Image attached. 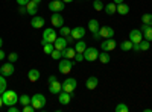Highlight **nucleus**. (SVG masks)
I'll list each match as a JSON object with an SVG mask.
<instances>
[{"label":"nucleus","instance_id":"obj_19","mask_svg":"<svg viewBox=\"0 0 152 112\" xmlns=\"http://www.w3.org/2000/svg\"><path fill=\"white\" fill-rule=\"evenodd\" d=\"M26 11H28V14L29 15H37L38 14V5L34 2V0H31V2H28V5H26Z\"/></svg>","mask_w":152,"mask_h":112},{"label":"nucleus","instance_id":"obj_40","mask_svg":"<svg viewBox=\"0 0 152 112\" xmlns=\"http://www.w3.org/2000/svg\"><path fill=\"white\" fill-rule=\"evenodd\" d=\"M75 61H76V62L85 61V59H84V53H76V55H75Z\"/></svg>","mask_w":152,"mask_h":112},{"label":"nucleus","instance_id":"obj_2","mask_svg":"<svg viewBox=\"0 0 152 112\" xmlns=\"http://www.w3.org/2000/svg\"><path fill=\"white\" fill-rule=\"evenodd\" d=\"M46 103H47V100H46V95H44V94H41V92L34 94V95L31 97V105L35 108V111H38V109H43V108L46 106Z\"/></svg>","mask_w":152,"mask_h":112},{"label":"nucleus","instance_id":"obj_10","mask_svg":"<svg viewBox=\"0 0 152 112\" xmlns=\"http://www.w3.org/2000/svg\"><path fill=\"white\" fill-rule=\"evenodd\" d=\"M129 41H132V44H140L143 41V33L140 29H132L129 32Z\"/></svg>","mask_w":152,"mask_h":112},{"label":"nucleus","instance_id":"obj_27","mask_svg":"<svg viewBox=\"0 0 152 112\" xmlns=\"http://www.w3.org/2000/svg\"><path fill=\"white\" fill-rule=\"evenodd\" d=\"M132 41H122V44H120V48L123 52H129V50H132Z\"/></svg>","mask_w":152,"mask_h":112},{"label":"nucleus","instance_id":"obj_29","mask_svg":"<svg viewBox=\"0 0 152 112\" xmlns=\"http://www.w3.org/2000/svg\"><path fill=\"white\" fill-rule=\"evenodd\" d=\"M6 88H8L6 79H5V76H2V74H0V95H2V94L6 91Z\"/></svg>","mask_w":152,"mask_h":112},{"label":"nucleus","instance_id":"obj_13","mask_svg":"<svg viewBox=\"0 0 152 112\" xmlns=\"http://www.w3.org/2000/svg\"><path fill=\"white\" fill-rule=\"evenodd\" d=\"M99 35H100V38H114V29L111 26H104V27H100L99 29Z\"/></svg>","mask_w":152,"mask_h":112},{"label":"nucleus","instance_id":"obj_52","mask_svg":"<svg viewBox=\"0 0 152 112\" xmlns=\"http://www.w3.org/2000/svg\"><path fill=\"white\" fill-rule=\"evenodd\" d=\"M151 27H152V24H151Z\"/></svg>","mask_w":152,"mask_h":112},{"label":"nucleus","instance_id":"obj_45","mask_svg":"<svg viewBox=\"0 0 152 112\" xmlns=\"http://www.w3.org/2000/svg\"><path fill=\"white\" fill-rule=\"evenodd\" d=\"M5 58H6V53H5V52L2 50V48H0V61H3Z\"/></svg>","mask_w":152,"mask_h":112},{"label":"nucleus","instance_id":"obj_8","mask_svg":"<svg viewBox=\"0 0 152 112\" xmlns=\"http://www.w3.org/2000/svg\"><path fill=\"white\" fill-rule=\"evenodd\" d=\"M116 47H117V43L114 41V38H107L105 41L100 43V48H102L104 52H113Z\"/></svg>","mask_w":152,"mask_h":112},{"label":"nucleus","instance_id":"obj_5","mask_svg":"<svg viewBox=\"0 0 152 112\" xmlns=\"http://www.w3.org/2000/svg\"><path fill=\"white\" fill-rule=\"evenodd\" d=\"M76 88H78V82H76V79H73V77H67L64 80V83H62V91H66V92L73 94L76 91Z\"/></svg>","mask_w":152,"mask_h":112},{"label":"nucleus","instance_id":"obj_42","mask_svg":"<svg viewBox=\"0 0 152 112\" xmlns=\"http://www.w3.org/2000/svg\"><path fill=\"white\" fill-rule=\"evenodd\" d=\"M15 2H17L20 6H26V5H28V2H31V0H15Z\"/></svg>","mask_w":152,"mask_h":112},{"label":"nucleus","instance_id":"obj_15","mask_svg":"<svg viewBox=\"0 0 152 112\" xmlns=\"http://www.w3.org/2000/svg\"><path fill=\"white\" fill-rule=\"evenodd\" d=\"M49 91H50V94H59L61 91H62V83L56 79V80H53L52 83H49Z\"/></svg>","mask_w":152,"mask_h":112},{"label":"nucleus","instance_id":"obj_41","mask_svg":"<svg viewBox=\"0 0 152 112\" xmlns=\"http://www.w3.org/2000/svg\"><path fill=\"white\" fill-rule=\"evenodd\" d=\"M8 112H18V108L15 105H12V106H8Z\"/></svg>","mask_w":152,"mask_h":112},{"label":"nucleus","instance_id":"obj_6","mask_svg":"<svg viewBox=\"0 0 152 112\" xmlns=\"http://www.w3.org/2000/svg\"><path fill=\"white\" fill-rule=\"evenodd\" d=\"M99 58V50L96 47H87L85 52H84V59L88 62H93Z\"/></svg>","mask_w":152,"mask_h":112},{"label":"nucleus","instance_id":"obj_23","mask_svg":"<svg viewBox=\"0 0 152 112\" xmlns=\"http://www.w3.org/2000/svg\"><path fill=\"white\" fill-rule=\"evenodd\" d=\"M75 55H76V50L72 47H66L62 50V58H67V59H75Z\"/></svg>","mask_w":152,"mask_h":112},{"label":"nucleus","instance_id":"obj_37","mask_svg":"<svg viewBox=\"0 0 152 112\" xmlns=\"http://www.w3.org/2000/svg\"><path fill=\"white\" fill-rule=\"evenodd\" d=\"M114 111H116V112H128L129 108L126 106V105H123V103H119L116 108H114Z\"/></svg>","mask_w":152,"mask_h":112},{"label":"nucleus","instance_id":"obj_50","mask_svg":"<svg viewBox=\"0 0 152 112\" xmlns=\"http://www.w3.org/2000/svg\"><path fill=\"white\" fill-rule=\"evenodd\" d=\"M34 2H35L37 5H40V3H41V0H34Z\"/></svg>","mask_w":152,"mask_h":112},{"label":"nucleus","instance_id":"obj_34","mask_svg":"<svg viewBox=\"0 0 152 112\" xmlns=\"http://www.w3.org/2000/svg\"><path fill=\"white\" fill-rule=\"evenodd\" d=\"M104 2H102V0H94V2H93V8H94V11H102L104 9Z\"/></svg>","mask_w":152,"mask_h":112},{"label":"nucleus","instance_id":"obj_4","mask_svg":"<svg viewBox=\"0 0 152 112\" xmlns=\"http://www.w3.org/2000/svg\"><path fill=\"white\" fill-rule=\"evenodd\" d=\"M56 38H58V33H56L55 29H52V27L44 29V32H43V40H41V46L46 44V43H55Z\"/></svg>","mask_w":152,"mask_h":112},{"label":"nucleus","instance_id":"obj_18","mask_svg":"<svg viewBox=\"0 0 152 112\" xmlns=\"http://www.w3.org/2000/svg\"><path fill=\"white\" fill-rule=\"evenodd\" d=\"M97 83H99V79H97L96 76H91V77H88V79H87V82H85V86H87V90L93 91V90H96Z\"/></svg>","mask_w":152,"mask_h":112},{"label":"nucleus","instance_id":"obj_51","mask_svg":"<svg viewBox=\"0 0 152 112\" xmlns=\"http://www.w3.org/2000/svg\"><path fill=\"white\" fill-rule=\"evenodd\" d=\"M2 46H3V40L0 38V48H2Z\"/></svg>","mask_w":152,"mask_h":112},{"label":"nucleus","instance_id":"obj_24","mask_svg":"<svg viewBox=\"0 0 152 112\" xmlns=\"http://www.w3.org/2000/svg\"><path fill=\"white\" fill-rule=\"evenodd\" d=\"M117 14H120V15H128V14H129V5H126L125 2L120 3V5H117Z\"/></svg>","mask_w":152,"mask_h":112},{"label":"nucleus","instance_id":"obj_30","mask_svg":"<svg viewBox=\"0 0 152 112\" xmlns=\"http://www.w3.org/2000/svg\"><path fill=\"white\" fill-rule=\"evenodd\" d=\"M102 64H108V62L111 61V58H110V55H108V52H104V53H99V58H97Z\"/></svg>","mask_w":152,"mask_h":112},{"label":"nucleus","instance_id":"obj_33","mask_svg":"<svg viewBox=\"0 0 152 112\" xmlns=\"http://www.w3.org/2000/svg\"><path fill=\"white\" fill-rule=\"evenodd\" d=\"M70 32H72V29H70V27H67V26L59 27V35H61V36H64V38L70 35Z\"/></svg>","mask_w":152,"mask_h":112},{"label":"nucleus","instance_id":"obj_1","mask_svg":"<svg viewBox=\"0 0 152 112\" xmlns=\"http://www.w3.org/2000/svg\"><path fill=\"white\" fill-rule=\"evenodd\" d=\"M18 98L20 95L12 91V90H6L3 94H2V100H3V105L5 106H12V105H17L18 103Z\"/></svg>","mask_w":152,"mask_h":112},{"label":"nucleus","instance_id":"obj_47","mask_svg":"<svg viewBox=\"0 0 152 112\" xmlns=\"http://www.w3.org/2000/svg\"><path fill=\"white\" fill-rule=\"evenodd\" d=\"M113 2L116 3V5H120V3H123V2H125V0H113Z\"/></svg>","mask_w":152,"mask_h":112},{"label":"nucleus","instance_id":"obj_16","mask_svg":"<svg viewBox=\"0 0 152 112\" xmlns=\"http://www.w3.org/2000/svg\"><path fill=\"white\" fill-rule=\"evenodd\" d=\"M58 102H59L61 105L67 106V105L72 102V94H70V92H66V91H61V92L58 94Z\"/></svg>","mask_w":152,"mask_h":112},{"label":"nucleus","instance_id":"obj_35","mask_svg":"<svg viewBox=\"0 0 152 112\" xmlns=\"http://www.w3.org/2000/svg\"><path fill=\"white\" fill-rule=\"evenodd\" d=\"M50 56H52V59L59 61V59L62 58V52H61V50H58V48H53V52L50 53Z\"/></svg>","mask_w":152,"mask_h":112},{"label":"nucleus","instance_id":"obj_9","mask_svg":"<svg viewBox=\"0 0 152 112\" xmlns=\"http://www.w3.org/2000/svg\"><path fill=\"white\" fill-rule=\"evenodd\" d=\"M50 21H52V26L56 27V29H59V27L64 26V17H62L59 12H53L52 17H50Z\"/></svg>","mask_w":152,"mask_h":112},{"label":"nucleus","instance_id":"obj_44","mask_svg":"<svg viewBox=\"0 0 152 112\" xmlns=\"http://www.w3.org/2000/svg\"><path fill=\"white\" fill-rule=\"evenodd\" d=\"M132 50H134L135 53H137V52H140V46H138V44H134V46H132Z\"/></svg>","mask_w":152,"mask_h":112},{"label":"nucleus","instance_id":"obj_7","mask_svg":"<svg viewBox=\"0 0 152 112\" xmlns=\"http://www.w3.org/2000/svg\"><path fill=\"white\" fill-rule=\"evenodd\" d=\"M14 73H15V65L12 64V62H6V64H3L0 67V74L5 77H11Z\"/></svg>","mask_w":152,"mask_h":112},{"label":"nucleus","instance_id":"obj_28","mask_svg":"<svg viewBox=\"0 0 152 112\" xmlns=\"http://www.w3.org/2000/svg\"><path fill=\"white\" fill-rule=\"evenodd\" d=\"M53 48H55L53 43H46V44H43V52H44L46 55H50V53L53 52Z\"/></svg>","mask_w":152,"mask_h":112},{"label":"nucleus","instance_id":"obj_25","mask_svg":"<svg viewBox=\"0 0 152 112\" xmlns=\"http://www.w3.org/2000/svg\"><path fill=\"white\" fill-rule=\"evenodd\" d=\"M100 29V26H99V21L97 20H90V21H88V30H90L91 33H94V32H97Z\"/></svg>","mask_w":152,"mask_h":112},{"label":"nucleus","instance_id":"obj_49","mask_svg":"<svg viewBox=\"0 0 152 112\" xmlns=\"http://www.w3.org/2000/svg\"><path fill=\"white\" fill-rule=\"evenodd\" d=\"M62 2H64V3H72L73 0H62Z\"/></svg>","mask_w":152,"mask_h":112},{"label":"nucleus","instance_id":"obj_21","mask_svg":"<svg viewBox=\"0 0 152 112\" xmlns=\"http://www.w3.org/2000/svg\"><path fill=\"white\" fill-rule=\"evenodd\" d=\"M104 11L107 12L108 15H114L117 12V5L114 3V2H110V3H107L105 6H104Z\"/></svg>","mask_w":152,"mask_h":112},{"label":"nucleus","instance_id":"obj_53","mask_svg":"<svg viewBox=\"0 0 152 112\" xmlns=\"http://www.w3.org/2000/svg\"><path fill=\"white\" fill-rule=\"evenodd\" d=\"M102 2H104V0H102Z\"/></svg>","mask_w":152,"mask_h":112},{"label":"nucleus","instance_id":"obj_12","mask_svg":"<svg viewBox=\"0 0 152 112\" xmlns=\"http://www.w3.org/2000/svg\"><path fill=\"white\" fill-rule=\"evenodd\" d=\"M85 33H87V30H85V27H82V26L75 27V29H72V32H70V35L73 36V40H75V41L82 40L84 36H85Z\"/></svg>","mask_w":152,"mask_h":112},{"label":"nucleus","instance_id":"obj_22","mask_svg":"<svg viewBox=\"0 0 152 112\" xmlns=\"http://www.w3.org/2000/svg\"><path fill=\"white\" fill-rule=\"evenodd\" d=\"M28 79L31 82H37L38 79H40V70H37V68H31L28 71Z\"/></svg>","mask_w":152,"mask_h":112},{"label":"nucleus","instance_id":"obj_46","mask_svg":"<svg viewBox=\"0 0 152 112\" xmlns=\"http://www.w3.org/2000/svg\"><path fill=\"white\" fill-rule=\"evenodd\" d=\"M53 80H56V76H53V74H52V76H49V79H47V82H49V83H52Z\"/></svg>","mask_w":152,"mask_h":112},{"label":"nucleus","instance_id":"obj_11","mask_svg":"<svg viewBox=\"0 0 152 112\" xmlns=\"http://www.w3.org/2000/svg\"><path fill=\"white\" fill-rule=\"evenodd\" d=\"M64 8H66V3L62 0H52L49 3V11H52V12H61V11H64Z\"/></svg>","mask_w":152,"mask_h":112},{"label":"nucleus","instance_id":"obj_17","mask_svg":"<svg viewBox=\"0 0 152 112\" xmlns=\"http://www.w3.org/2000/svg\"><path fill=\"white\" fill-rule=\"evenodd\" d=\"M142 33H143V40L152 41V27H151V24H143L142 26Z\"/></svg>","mask_w":152,"mask_h":112},{"label":"nucleus","instance_id":"obj_14","mask_svg":"<svg viewBox=\"0 0 152 112\" xmlns=\"http://www.w3.org/2000/svg\"><path fill=\"white\" fill-rule=\"evenodd\" d=\"M44 24H46V20H44L43 17H38V14L34 15L32 20H31V26H32L34 29H43Z\"/></svg>","mask_w":152,"mask_h":112},{"label":"nucleus","instance_id":"obj_38","mask_svg":"<svg viewBox=\"0 0 152 112\" xmlns=\"http://www.w3.org/2000/svg\"><path fill=\"white\" fill-rule=\"evenodd\" d=\"M8 61L12 62V64H14V62H17V61H18V53H15V52L9 53V55H8Z\"/></svg>","mask_w":152,"mask_h":112},{"label":"nucleus","instance_id":"obj_20","mask_svg":"<svg viewBox=\"0 0 152 112\" xmlns=\"http://www.w3.org/2000/svg\"><path fill=\"white\" fill-rule=\"evenodd\" d=\"M67 44H69V43H67V40L64 38V36H59V38H56V41L53 43L55 48H58V50H61V52L67 47Z\"/></svg>","mask_w":152,"mask_h":112},{"label":"nucleus","instance_id":"obj_26","mask_svg":"<svg viewBox=\"0 0 152 112\" xmlns=\"http://www.w3.org/2000/svg\"><path fill=\"white\" fill-rule=\"evenodd\" d=\"M85 48H87V43L85 41H78L76 43V53H84L85 52Z\"/></svg>","mask_w":152,"mask_h":112},{"label":"nucleus","instance_id":"obj_43","mask_svg":"<svg viewBox=\"0 0 152 112\" xmlns=\"http://www.w3.org/2000/svg\"><path fill=\"white\" fill-rule=\"evenodd\" d=\"M18 12H20V14H28L26 6H20V8H18Z\"/></svg>","mask_w":152,"mask_h":112},{"label":"nucleus","instance_id":"obj_32","mask_svg":"<svg viewBox=\"0 0 152 112\" xmlns=\"http://www.w3.org/2000/svg\"><path fill=\"white\" fill-rule=\"evenodd\" d=\"M140 52H146V50H149V47H151V41H148V40H143L140 44Z\"/></svg>","mask_w":152,"mask_h":112},{"label":"nucleus","instance_id":"obj_39","mask_svg":"<svg viewBox=\"0 0 152 112\" xmlns=\"http://www.w3.org/2000/svg\"><path fill=\"white\" fill-rule=\"evenodd\" d=\"M34 111H35V108H34V106H32L31 103H29V105H24V106H23V112H34Z\"/></svg>","mask_w":152,"mask_h":112},{"label":"nucleus","instance_id":"obj_31","mask_svg":"<svg viewBox=\"0 0 152 112\" xmlns=\"http://www.w3.org/2000/svg\"><path fill=\"white\" fill-rule=\"evenodd\" d=\"M18 103H21L23 106H24V105H29V103H31V97H29L28 94H21L20 98H18Z\"/></svg>","mask_w":152,"mask_h":112},{"label":"nucleus","instance_id":"obj_3","mask_svg":"<svg viewBox=\"0 0 152 112\" xmlns=\"http://www.w3.org/2000/svg\"><path fill=\"white\" fill-rule=\"evenodd\" d=\"M72 70H73V61L67 58H61L59 64H58V71L61 74H69Z\"/></svg>","mask_w":152,"mask_h":112},{"label":"nucleus","instance_id":"obj_36","mask_svg":"<svg viewBox=\"0 0 152 112\" xmlns=\"http://www.w3.org/2000/svg\"><path fill=\"white\" fill-rule=\"evenodd\" d=\"M142 23L143 24H152V14H143L142 15Z\"/></svg>","mask_w":152,"mask_h":112},{"label":"nucleus","instance_id":"obj_48","mask_svg":"<svg viewBox=\"0 0 152 112\" xmlns=\"http://www.w3.org/2000/svg\"><path fill=\"white\" fill-rule=\"evenodd\" d=\"M3 106V100H2V95H0V108Z\"/></svg>","mask_w":152,"mask_h":112}]
</instances>
